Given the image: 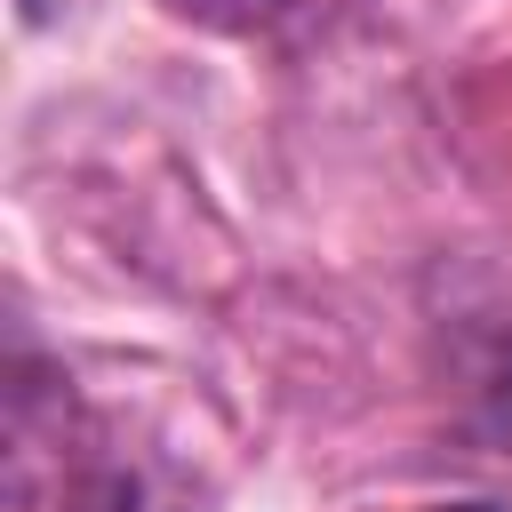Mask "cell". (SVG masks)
<instances>
[{
    "mask_svg": "<svg viewBox=\"0 0 512 512\" xmlns=\"http://www.w3.org/2000/svg\"><path fill=\"white\" fill-rule=\"evenodd\" d=\"M80 512H192L184 496H168L152 472H128V464H104L80 496Z\"/></svg>",
    "mask_w": 512,
    "mask_h": 512,
    "instance_id": "cell-1",
    "label": "cell"
},
{
    "mask_svg": "<svg viewBox=\"0 0 512 512\" xmlns=\"http://www.w3.org/2000/svg\"><path fill=\"white\" fill-rule=\"evenodd\" d=\"M168 8L208 24V32H264V24H280L288 0H168Z\"/></svg>",
    "mask_w": 512,
    "mask_h": 512,
    "instance_id": "cell-2",
    "label": "cell"
},
{
    "mask_svg": "<svg viewBox=\"0 0 512 512\" xmlns=\"http://www.w3.org/2000/svg\"><path fill=\"white\" fill-rule=\"evenodd\" d=\"M432 512H504V504H480V496H472V504H432Z\"/></svg>",
    "mask_w": 512,
    "mask_h": 512,
    "instance_id": "cell-4",
    "label": "cell"
},
{
    "mask_svg": "<svg viewBox=\"0 0 512 512\" xmlns=\"http://www.w3.org/2000/svg\"><path fill=\"white\" fill-rule=\"evenodd\" d=\"M480 392H488V432H496V440H504V456H512V336L496 344V360H488V384H480Z\"/></svg>",
    "mask_w": 512,
    "mask_h": 512,
    "instance_id": "cell-3",
    "label": "cell"
}]
</instances>
